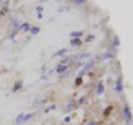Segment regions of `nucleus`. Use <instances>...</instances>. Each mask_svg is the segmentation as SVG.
<instances>
[{
	"label": "nucleus",
	"instance_id": "obj_1",
	"mask_svg": "<svg viewBox=\"0 0 133 125\" xmlns=\"http://www.w3.org/2000/svg\"><path fill=\"white\" fill-rule=\"evenodd\" d=\"M124 113H125V117H126V118H127L128 119H130V118H131V113H130V110H129L128 107H126V108H125Z\"/></svg>",
	"mask_w": 133,
	"mask_h": 125
},
{
	"label": "nucleus",
	"instance_id": "obj_2",
	"mask_svg": "<svg viewBox=\"0 0 133 125\" xmlns=\"http://www.w3.org/2000/svg\"><path fill=\"white\" fill-rule=\"evenodd\" d=\"M103 90H104V88H103L102 84H99L98 89H97V93H101L103 92Z\"/></svg>",
	"mask_w": 133,
	"mask_h": 125
},
{
	"label": "nucleus",
	"instance_id": "obj_3",
	"mask_svg": "<svg viewBox=\"0 0 133 125\" xmlns=\"http://www.w3.org/2000/svg\"><path fill=\"white\" fill-rule=\"evenodd\" d=\"M71 43H72V44H81V41L78 39V38H75V39L72 40Z\"/></svg>",
	"mask_w": 133,
	"mask_h": 125
},
{
	"label": "nucleus",
	"instance_id": "obj_4",
	"mask_svg": "<svg viewBox=\"0 0 133 125\" xmlns=\"http://www.w3.org/2000/svg\"><path fill=\"white\" fill-rule=\"evenodd\" d=\"M82 82H83V80H82L81 78H78V79H77V81H76V84L77 85H79L82 83Z\"/></svg>",
	"mask_w": 133,
	"mask_h": 125
},
{
	"label": "nucleus",
	"instance_id": "obj_5",
	"mask_svg": "<svg viewBox=\"0 0 133 125\" xmlns=\"http://www.w3.org/2000/svg\"><path fill=\"white\" fill-rule=\"evenodd\" d=\"M66 66H64V67H61V68H58V72H63L64 70H66Z\"/></svg>",
	"mask_w": 133,
	"mask_h": 125
},
{
	"label": "nucleus",
	"instance_id": "obj_6",
	"mask_svg": "<svg viewBox=\"0 0 133 125\" xmlns=\"http://www.w3.org/2000/svg\"><path fill=\"white\" fill-rule=\"evenodd\" d=\"M71 35L72 36H80L82 35V33H72Z\"/></svg>",
	"mask_w": 133,
	"mask_h": 125
},
{
	"label": "nucleus",
	"instance_id": "obj_7",
	"mask_svg": "<svg viewBox=\"0 0 133 125\" xmlns=\"http://www.w3.org/2000/svg\"><path fill=\"white\" fill-rule=\"evenodd\" d=\"M87 125H97V124H96L95 122H91V123H89Z\"/></svg>",
	"mask_w": 133,
	"mask_h": 125
},
{
	"label": "nucleus",
	"instance_id": "obj_8",
	"mask_svg": "<svg viewBox=\"0 0 133 125\" xmlns=\"http://www.w3.org/2000/svg\"><path fill=\"white\" fill-rule=\"evenodd\" d=\"M84 1H75V3H83Z\"/></svg>",
	"mask_w": 133,
	"mask_h": 125
}]
</instances>
